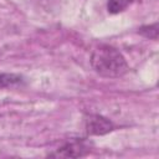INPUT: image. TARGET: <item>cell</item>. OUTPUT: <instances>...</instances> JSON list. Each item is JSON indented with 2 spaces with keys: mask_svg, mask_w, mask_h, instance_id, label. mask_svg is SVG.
<instances>
[{
  "mask_svg": "<svg viewBox=\"0 0 159 159\" xmlns=\"http://www.w3.org/2000/svg\"><path fill=\"white\" fill-rule=\"evenodd\" d=\"M89 152V145L82 139H72L60 147L55 153L50 154L51 157L61 158H78L84 157Z\"/></svg>",
  "mask_w": 159,
  "mask_h": 159,
  "instance_id": "obj_3",
  "label": "cell"
},
{
  "mask_svg": "<svg viewBox=\"0 0 159 159\" xmlns=\"http://www.w3.org/2000/svg\"><path fill=\"white\" fill-rule=\"evenodd\" d=\"M25 84V77L20 73H0V89Z\"/></svg>",
  "mask_w": 159,
  "mask_h": 159,
  "instance_id": "obj_4",
  "label": "cell"
},
{
  "mask_svg": "<svg viewBox=\"0 0 159 159\" xmlns=\"http://www.w3.org/2000/svg\"><path fill=\"white\" fill-rule=\"evenodd\" d=\"M138 34L149 40H158V22L152 25H144L138 29Z\"/></svg>",
  "mask_w": 159,
  "mask_h": 159,
  "instance_id": "obj_6",
  "label": "cell"
},
{
  "mask_svg": "<svg viewBox=\"0 0 159 159\" xmlns=\"http://www.w3.org/2000/svg\"><path fill=\"white\" fill-rule=\"evenodd\" d=\"M137 0H108L107 1V11L109 14H119L124 11L128 6H130Z\"/></svg>",
  "mask_w": 159,
  "mask_h": 159,
  "instance_id": "obj_5",
  "label": "cell"
},
{
  "mask_svg": "<svg viewBox=\"0 0 159 159\" xmlns=\"http://www.w3.org/2000/svg\"><path fill=\"white\" fill-rule=\"evenodd\" d=\"M89 62L96 73L107 78H119L129 71V65L124 56L119 50L109 45L96 47L91 53Z\"/></svg>",
  "mask_w": 159,
  "mask_h": 159,
  "instance_id": "obj_1",
  "label": "cell"
},
{
  "mask_svg": "<svg viewBox=\"0 0 159 159\" xmlns=\"http://www.w3.org/2000/svg\"><path fill=\"white\" fill-rule=\"evenodd\" d=\"M84 129L89 135H104L114 130V124L101 114H89L84 119Z\"/></svg>",
  "mask_w": 159,
  "mask_h": 159,
  "instance_id": "obj_2",
  "label": "cell"
}]
</instances>
